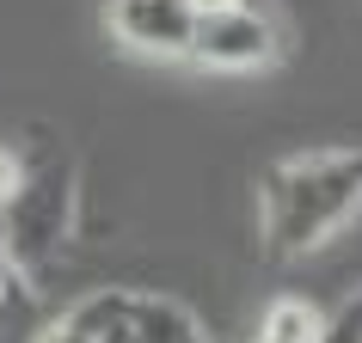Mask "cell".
<instances>
[{"label": "cell", "instance_id": "cell-8", "mask_svg": "<svg viewBox=\"0 0 362 343\" xmlns=\"http://www.w3.org/2000/svg\"><path fill=\"white\" fill-rule=\"evenodd\" d=\"M325 343H362V288L344 301L338 319H325Z\"/></svg>", "mask_w": 362, "mask_h": 343}, {"label": "cell", "instance_id": "cell-9", "mask_svg": "<svg viewBox=\"0 0 362 343\" xmlns=\"http://www.w3.org/2000/svg\"><path fill=\"white\" fill-rule=\"evenodd\" d=\"M19 184H25V153L19 148H0V209L19 196Z\"/></svg>", "mask_w": 362, "mask_h": 343}, {"label": "cell", "instance_id": "cell-3", "mask_svg": "<svg viewBox=\"0 0 362 343\" xmlns=\"http://www.w3.org/2000/svg\"><path fill=\"white\" fill-rule=\"evenodd\" d=\"M276 56H283V31H276V19H270L258 0H240L228 13L197 19L191 49H185V61L221 68V74H252V68H270Z\"/></svg>", "mask_w": 362, "mask_h": 343}, {"label": "cell", "instance_id": "cell-4", "mask_svg": "<svg viewBox=\"0 0 362 343\" xmlns=\"http://www.w3.org/2000/svg\"><path fill=\"white\" fill-rule=\"evenodd\" d=\"M111 19V37L135 56H178L191 49V31H197V13L185 0H111L105 6Z\"/></svg>", "mask_w": 362, "mask_h": 343}, {"label": "cell", "instance_id": "cell-5", "mask_svg": "<svg viewBox=\"0 0 362 343\" xmlns=\"http://www.w3.org/2000/svg\"><path fill=\"white\" fill-rule=\"evenodd\" d=\"M129 337L135 343H209L203 325L166 294H135L129 288Z\"/></svg>", "mask_w": 362, "mask_h": 343}, {"label": "cell", "instance_id": "cell-1", "mask_svg": "<svg viewBox=\"0 0 362 343\" xmlns=\"http://www.w3.org/2000/svg\"><path fill=\"white\" fill-rule=\"evenodd\" d=\"M356 215H362V148H320L301 160H276L258 184V233H264L270 264L320 251Z\"/></svg>", "mask_w": 362, "mask_h": 343}, {"label": "cell", "instance_id": "cell-7", "mask_svg": "<svg viewBox=\"0 0 362 343\" xmlns=\"http://www.w3.org/2000/svg\"><path fill=\"white\" fill-rule=\"evenodd\" d=\"M37 276H25L6 251H0V337H31L37 331Z\"/></svg>", "mask_w": 362, "mask_h": 343}, {"label": "cell", "instance_id": "cell-6", "mask_svg": "<svg viewBox=\"0 0 362 343\" xmlns=\"http://www.w3.org/2000/svg\"><path fill=\"white\" fill-rule=\"evenodd\" d=\"M252 343H325V313L301 294H276L252 325Z\"/></svg>", "mask_w": 362, "mask_h": 343}, {"label": "cell", "instance_id": "cell-2", "mask_svg": "<svg viewBox=\"0 0 362 343\" xmlns=\"http://www.w3.org/2000/svg\"><path fill=\"white\" fill-rule=\"evenodd\" d=\"M74 166L56 160V153H25V184L19 196L0 209V251L25 270V276H37L62 246H68V233H74Z\"/></svg>", "mask_w": 362, "mask_h": 343}]
</instances>
